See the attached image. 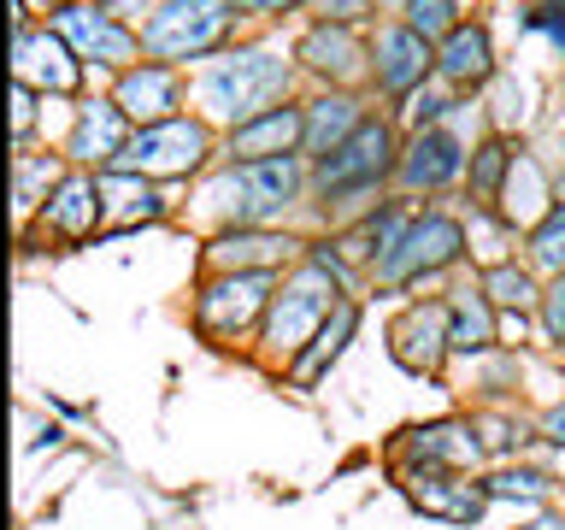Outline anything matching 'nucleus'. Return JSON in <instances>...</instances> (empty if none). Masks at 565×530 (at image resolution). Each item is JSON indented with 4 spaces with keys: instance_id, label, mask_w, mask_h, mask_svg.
Returning <instances> with one entry per match:
<instances>
[{
    "instance_id": "f257e3e1",
    "label": "nucleus",
    "mask_w": 565,
    "mask_h": 530,
    "mask_svg": "<svg viewBox=\"0 0 565 530\" xmlns=\"http://www.w3.org/2000/svg\"><path fill=\"white\" fill-rule=\"evenodd\" d=\"M307 189H312L307 153H282V159H254V166H224L206 183L201 206L218 212V230H277V219Z\"/></svg>"
},
{
    "instance_id": "f03ea898",
    "label": "nucleus",
    "mask_w": 565,
    "mask_h": 530,
    "mask_svg": "<svg viewBox=\"0 0 565 530\" xmlns=\"http://www.w3.org/2000/svg\"><path fill=\"white\" fill-rule=\"evenodd\" d=\"M289 83H295V65L271 47H224L201 77H194V100H201L206 118L218 124H247L259 113L289 100Z\"/></svg>"
},
{
    "instance_id": "7ed1b4c3",
    "label": "nucleus",
    "mask_w": 565,
    "mask_h": 530,
    "mask_svg": "<svg viewBox=\"0 0 565 530\" xmlns=\"http://www.w3.org/2000/svg\"><path fill=\"white\" fill-rule=\"evenodd\" d=\"M342 300H348V283L300 254V265H295V272H282L271 307H265L259 353H265V360H295V353L324 330V318L342 307Z\"/></svg>"
},
{
    "instance_id": "20e7f679",
    "label": "nucleus",
    "mask_w": 565,
    "mask_h": 530,
    "mask_svg": "<svg viewBox=\"0 0 565 530\" xmlns=\"http://www.w3.org/2000/svg\"><path fill=\"white\" fill-rule=\"evenodd\" d=\"M236 0H159L141 24V53L159 65L218 60L224 42L236 35Z\"/></svg>"
},
{
    "instance_id": "39448f33",
    "label": "nucleus",
    "mask_w": 565,
    "mask_h": 530,
    "mask_svg": "<svg viewBox=\"0 0 565 530\" xmlns=\"http://www.w3.org/2000/svg\"><path fill=\"white\" fill-rule=\"evenodd\" d=\"M466 224L454 219V212H413V224L401 230V242L377 254L371 265V283L377 289H424V283H436L441 272H454L459 259H466Z\"/></svg>"
},
{
    "instance_id": "423d86ee",
    "label": "nucleus",
    "mask_w": 565,
    "mask_h": 530,
    "mask_svg": "<svg viewBox=\"0 0 565 530\" xmlns=\"http://www.w3.org/2000/svg\"><path fill=\"white\" fill-rule=\"evenodd\" d=\"M282 272H206L201 289H194V330L206 336L212 348L242 342L247 330L265 325V307H271Z\"/></svg>"
},
{
    "instance_id": "0eeeda50",
    "label": "nucleus",
    "mask_w": 565,
    "mask_h": 530,
    "mask_svg": "<svg viewBox=\"0 0 565 530\" xmlns=\"http://www.w3.org/2000/svg\"><path fill=\"white\" fill-rule=\"evenodd\" d=\"M218 148L206 118H166V124H148V130L130 136L106 171H124V177H148V183H171V177H194Z\"/></svg>"
},
{
    "instance_id": "6e6552de",
    "label": "nucleus",
    "mask_w": 565,
    "mask_h": 530,
    "mask_svg": "<svg viewBox=\"0 0 565 530\" xmlns=\"http://www.w3.org/2000/svg\"><path fill=\"white\" fill-rule=\"evenodd\" d=\"M395 484L406 495V507L424 512V519H441V524H477L489 512L494 495L483 489V477L471 471H441V466H418V459H395Z\"/></svg>"
},
{
    "instance_id": "1a4fd4ad",
    "label": "nucleus",
    "mask_w": 565,
    "mask_h": 530,
    "mask_svg": "<svg viewBox=\"0 0 565 530\" xmlns=\"http://www.w3.org/2000/svg\"><path fill=\"white\" fill-rule=\"evenodd\" d=\"M53 30L71 42V53H77L83 65H100V71H113V77H124L130 65H141V30H130L124 18H113L95 0H77V7H65V12H53L47 18Z\"/></svg>"
},
{
    "instance_id": "9d476101",
    "label": "nucleus",
    "mask_w": 565,
    "mask_h": 530,
    "mask_svg": "<svg viewBox=\"0 0 565 530\" xmlns=\"http://www.w3.org/2000/svg\"><path fill=\"white\" fill-rule=\"evenodd\" d=\"M448 300H406V307L388 318V360H395L401 371H413V378H441V365H448L454 353V336H448Z\"/></svg>"
},
{
    "instance_id": "9b49d317",
    "label": "nucleus",
    "mask_w": 565,
    "mask_h": 530,
    "mask_svg": "<svg viewBox=\"0 0 565 530\" xmlns=\"http://www.w3.org/2000/svg\"><path fill=\"white\" fill-rule=\"evenodd\" d=\"M12 77H24L42 95H71L83 83V60L71 53V42L53 24L35 30L24 0H12Z\"/></svg>"
},
{
    "instance_id": "f8f14e48",
    "label": "nucleus",
    "mask_w": 565,
    "mask_h": 530,
    "mask_svg": "<svg viewBox=\"0 0 565 530\" xmlns=\"http://www.w3.org/2000/svg\"><path fill=\"white\" fill-rule=\"evenodd\" d=\"M436 77V47L424 42L413 24H383L371 35V83L383 88V95H418L424 83Z\"/></svg>"
},
{
    "instance_id": "ddd939ff",
    "label": "nucleus",
    "mask_w": 565,
    "mask_h": 530,
    "mask_svg": "<svg viewBox=\"0 0 565 530\" xmlns=\"http://www.w3.org/2000/svg\"><path fill=\"white\" fill-rule=\"evenodd\" d=\"M471 166L466 141H459L448 124H436V130H413V141L401 148V166H395V183L406 194H441L448 183H459Z\"/></svg>"
},
{
    "instance_id": "4468645a",
    "label": "nucleus",
    "mask_w": 565,
    "mask_h": 530,
    "mask_svg": "<svg viewBox=\"0 0 565 530\" xmlns=\"http://www.w3.org/2000/svg\"><path fill=\"white\" fill-rule=\"evenodd\" d=\"M130 136H136V124L113 95H88L77 106V118H71L65 153L77 159V171H106L124 148H130Z\"/></svg>"
},
{
    "instance_id": "2eb2a0df",
    "label": "nucleus",
    "mask_w": 565,
    "mask_h": 530,
    "mask_svg": "<svg viewBox=\"0 0 565 530\" xmlns=\"http://www.w3.org/2000/svg\"><path fill=\"white\" fill-rule=\"evenodd\" d=\"M483 436H477V418H430V424H413V431L401 436L395 459H418V466H441V471H471L483 466Z\"/></svg>"
},
{
    "instance_id": "dca6fc26",
    "label": "nucleus",
    "mask_w": 565,
    "mask_h": 530,
    "mask_svg": "<svg viewBox=\"0 0 565 530\" xmlns=\"http://www.w3.org/2000/svg\"><path fill=\"white\" fill-rule=\"evenodd\" d=\"M295 254H307V242L289 230H218L201 247L206 272H282Z\"/></svg>"
},
{
    "instance_id": "f3484780",
    "label": "nucleus",
    "mask_w": 565,
    "mask_h": 530,
    "mask_svg": "<svg viewBox=\"0 0 565 530\" xmlns=\"http://www.w3.org/2000/svg\"><path fill=\"white\" fill-rule=\"evenodd\" d=\"M295 60L300 71L324 77L330 88H353L360 77H371V47H360V35L342 24H307L295 42Z\"/></svg>"
},
{
    "instance_id": "a211bd4d",
    "label": "nucleus",
    "mask_w": 565,
    "mask_h": 530,
    "mask_svg": "<svg viewBox=\"0 0 565 530\" xmlns=\"http://www.w3.org/2000/svg\"><path fill=\"white\" fill-rule=\"evenodd\" d=\"M42 219L47 236H60V242H88V236H100L106 230V201H100V177L95 171H65V183L47 194V206L35 212Z\"/></svg>"
},
{
    "instance_id": "6ab92c4d",
    "label": "nucleus",
    "mask_w": 565,
    "mask_h": 530,
    "mask_svg": "<svg viewBox=\"0 0 565 530\" xmlns=\"http://www.w3.org/2000/svg\"><path fill=\"white\" fill-rule=\"evenodd\" d=\"M300 136H307V113L295 100L271 106V113L236 124L224 130V159L230 166H254V159H282V153H300Z\"/></svg>"
},
{
    "instance_id": "aec40b11",
    "label": "nucleus",
    "mask_w": 565,
    "mask_h": 530,
    "mask_svg": "<svg viewBox=\"0 0 565 530\" xmlns=\"http://www.w3.org/2000/svg\"><path fill=\"white\" fill-rule=\"evenodd\" d=\"M113 100L130 113L136 130H148V124L183 118V113H177V106H183V77H177V65L141 60V65H130V71L113 83Z\"/></svg>"
},
{
    "instance_id": "412c9836",
    "label": "nucleus",
    "mask_w": 565,
    "mask_h": 530,
    "mask_svg": "<svg viewBox=\"0 0 565 530\" xmlns=\"http://www.w3.org/2000/svg\"><path fill=\"white\" fill-rule=\"evenodd\" d=\"M436 83H448L454 95H477L483 83H494V42H489V24L466 18L454 35L436 42Z\"/></svg>"
},
{
    "instance_id": "4be33fe9",
    "label": "nucleus",
    "mask_w": 565,
    "mask_h": 530,
    "mask_svg": "<svg viewBox=\"0 0 565 530\" xmlns=\"http://www.w3.org/2000/svg\"><path fill=\"white\" fill-rule=\"evenodd\" d=\"M353 336H360V300L348 295L342 307H335V312L324 318V330H318L312 342L300 348L289 365H282V378H289V389H312V383H324V378H330V365L348 353Z\"/></svg>"
},
{
    "instance_id": "5701e85b",
    "label": "nucleus",
    "mask_w": 565,
    "mask_h": 530,
    "mask_svg": "<svg viewBox=\"0 0 565 530\" xmlns=\"http://www.w3.org/2000/svg\"><path fill=\"white\" fill-rule=\"evenodd\" d=\"M300 113H307V136H300V153H307L312 166H318V159H330V153L342 148V141H348V136L371 118L365 106L348 95V88H324V95L307 100Z\"/></svg>"
},
{
    "instance_id": "b1692460",
    "label": "nucleus",
    "mask_w": 565,
    "mask_h": 530,
    "mask_svg": "<svg viewBox=\"0 0 565 530\" xmlns=\"http://www.w3.org/2000/svg\"><path fill=\"white\" fill-rule=\"evenodd\" d=\"M547 212H554V183H547V171L519 148V159H512V171H507V189H501L494 219H501L512 236H519V230H536Z\"/></svg>"
},
{
    "instance_id": "393cba45",
    "label": "nucleus",
    "mask_w": 565,
    "mask_h": 530,
    "mask_svg": "<svg viewBox=\"0 0 565 530\" xmlns=\"http://www.w3.org/2000/svg\"><path fill=\"white\" fill-rule=\"evenodd\" d=\"M95 177H100V201H106L100 236H118V230H136V224H159L171 212V201L148 177H124V171H95Z\"/></svg>"
},
{
    "instance_id": "a878e982",
    "label": "nucleus",
    "mask_w": 565,
    "mask_h": 530,
    "mask_svg": "<svg viewBox=\"0 0 565 530\" xmlns=\"http://www.w3.org/2000/svg\"><path fill=\"white\" fill-rule=\"evenodd\" d=\"M477 289L494 300L501 325H519V330L530 325V312L542 307V283H536V272H530V265H519V259L483 265V272H477Z\"/></svg>"
},
{
    "instance_id": "bb28decb",
    "label": "nucleus",
    "mask_w": 565,
    "mask_h": 530,
    "mask_svg": "<svg viewBox=\"0 0 565 530\" xmlns=\"http://www.w3.org/2000/svg\"><path fill=\"white\" fill-rule=\"evenodd\" d=\"M448 336H454V353H489V348H501V312H494V300L483 289H454L448 300Z\"/></svg>"
},
{
    "instance_id": "cd10ccee",
    "label": "nucleus",
    "mask_w": 565,
    "mask_h": 530,
    "mask_svg": "<svg viewBox=\"0 0 565 530\" xmlns=\"http://www.w3.org/2000/svg\"><path fill=\"white\" fill-rule=\"evenodd\" d=\"M512 159H519V148H512L501 130H489V136L471 148L466 177H471V206H477V212H494V206H501V189H507Z\"/></svg>"
},
{
    "instance_id": "c85d7f7f",
    "label": "nucleus",
    "mask_w": 565,
    "mask_h": 530,
    "mask_svg": "<svg viewBox=\"0 0 565 530\" xmlns=\"http://www.w3.org/2000/svg\"><path fill=\"white\" fill-rule=\"evenodd\" d=\"M60 183H65V166L53 153H12V206H18V219H35Z\"/></svg>"
},
{
    "instance_id": "c756f323",
    "label": "nucleus",
    "mask_w": 565,
    "mask_h": 530,
    "mask_svg": "<svg viewBox=\"0 0 565 530\" xmlns=\"http://www.w3.org/2000/svg\"><path fill=\"white\" fill-rule=\"evenodd\" d=\"M483 489L494 495V501H524V507H547L554 501V471H542V466H494L483 477Z\"/></svg>"
},
{
    "instance_id": "7c9ffc66",
    "label": "nucleus",
    "mask_w": 565,
    "mask_h": 530,
    "mask_svg": "<svg viewBox=\"0 0 565 530\" xmlns=\"http://www.w3.org/2000/svg\"><path fill=\"white\" fill-rule=\"evenodd\" d=\"M524 254H530V272L565 277V201H554V212L536 230H524Z\"/></svg>"
},
{
    "instance_id": "2f4dec72",
    "label": "nucleus",
    "mask_w": 565,
    "mask_h": 530,
    "mask_svg": "<svg viewBox=\"0 0 565 530\" xmlns=\"http://www.w3.org/2000/svg\"><path fill=\"white\" fill-rule=\"evenodd\" d=\"M401 24H413L424 42H441V35H454L459 24H466V18H459V0H401Z\"/></svg>"
},
{
    "instance_id": "473e14b6",
    "label": "nucleus",
    "mask_w": 565,
    "mask_h": 530,
    "mask_svg": "<svg viewBox=\"0 0 565 530\" xmlns=\"http://www.w3.org/2000/svg\"><path fill=\"white\" fill-rule=\"evenodd\" d=\"M454 106H459V100H454L448 83H424L418 95H406V124H413V130H436V124L454 113Z\"/></svg>"
},
{
    "instance_id": "72a5a7b5",
    "label": "nucleus",
    "mask_w": 565,
    "mask_h": 530,
    "mask_svg": "<svg viewBox=\"0 0 565 530\" xmlns=\"http://www.w3.org/2000/svg\"><path fill=\"white\" fill-rule=\"evenodd\" d=\"M536 325H542V342L565 348V277H547V283H542V307H536Z\"/></svg>"
},
{
    "instance_id": "f704fd0d",
    "label": "nucleus",
    "mask_w": 565,
    "mask_h": 530,
    "mask_svg": "<svg viewBox=\"0 0 565 530\" xmlns=\"http://www.w3.org/2000/svg\"><path fill=\"white\" fill-rule=\"evenodd\" d=\"M35 100H47L42 88H30L24 77H12V148L30 153V124H35Z\"/></svg>"
},
{
    "instance_id": "c9c22d12",
    "label": "nucleus",
    "mask_w": 565,
    "mask_h": 530,
    "mask_svg": "<svg viewBox=\"0 0 565 530\" xmlns=\"http://www.w3.org/2000/svg\"><path fill=\"white\" fill-rule=\"evenodd\" d=\"M519 30H536V35H547V42L565 53V0H536V7H524Z\"/></svg>"
},
{
    "instance_id": "e433bc0d",
    "label": "nucleus",
    "mask_w": 565,
    "mask_h": 530,
    "mask_svg": "<svg viewBox=\"0 0 565 530\" xmlns=\"http://www.w3.org/2000/svg\"><path fill=\"white\" fill-rule=\"evenodd\" d=\"M477 436H483L489 454H512L524 442V424L512 418V413H483V418H477Z\"/></svg>"
},
{
    "instance_id": "4c0bfd02",
    "label": "nucleus",
    "mask_w": 565,
    "mask_h": 530,
    "mask_svg": "<svg viewBox=\"0 0 565 530\" xmlns=\"http://www.w3.org/2000/svg\"><path fill=\"white\" fill-rule=\"evenodd\" d=\"M307 12H318V24L353 30V24H365V18H377V0H312Z\"/></svg>"
},
{
    "instance_id": "58836bf2",
    "label": "nucleus",
    "mask_w": 565,
    "mask_h": 530,
    "mask_svg": "<svg viewBox=\"0 0 565 530\" xmlns=\"http://www.w3.org/2000/svg\"><path fill=\"white\" fill-rule=\"evenodd\" d=\"M300 7H312V0H236V12H242V18H265V12H300Z\"/></svg>"
},
{
    "instance_id": "ea45409f",
    "label": "nucleus",
    "mask_w": 565,
    "mask_h": 530,
    "mask_svg": "<svg viewBox=\"0 0 565 530\" xmlns=\"http://www.w3.org/2000/svg\"><path fill=\"white\" fill-rule=\"evenodd\" d=\"M536 431H542L547 442H554V448H565V401H554V406H547V413L536 418Z\"/></svg>"
},
{
    "instance_id": "a19ab883",
    "label": "nucleus",
    "mask_w": 565,
    "mask_h": 530,
    "mask_svg": "<svg viewBox=\"0 0 565 530\" xmlns=\"http://www.w3.org/2000/svg\"><path fill=\"white\" fill-rule=\"evenodd\" d=\"M100 7L113 12V18H124V12H153L159 0H100Z\"/></svg>"
},
{
    "instance_id": "79ce46f5",
    "label": "nucleus",
    "mask_w": 565,
    "mask_h": 530,
    "mask_svg": "<svg viewBox=\"0 0 565 530\" xmlns=\"http://www.w3.org/2000/svg\"><path fill=\"white\" fill-rule=\"evenodd\" d=\"M524 530H565V512H536Z\"/></svg>"
},
{
    "instance_id": "37998d69",
    "label": "nucleus",
    "mask_w": 565,
    "mask_h": 530,
    "mask_svg": "<svg viewBox=\"0 0 565 530\" xmlns=\"http://www.w3.org/2000/svg\"><path fill=\"white\" fill-rule=\"evenodd\" d=\"M24 7H42V12L53 18V12H65V7H77V0H24Z\"/></svg>"
},
{
    "instance_id": "c03bdc74",
    "label": "nucleus",
    "mask_w": 565,
    "mask_h": 530,
    "mask_svg": "<svg viewBox=\"0 0 565 530\" xmlns=\"http://www.w3.org/2000/svg\"><path fill=\"white\" fill-rule=\"evenodd\" d=\"M559 153H565V136H559Z\"/></svg>"
}]
</instances>
